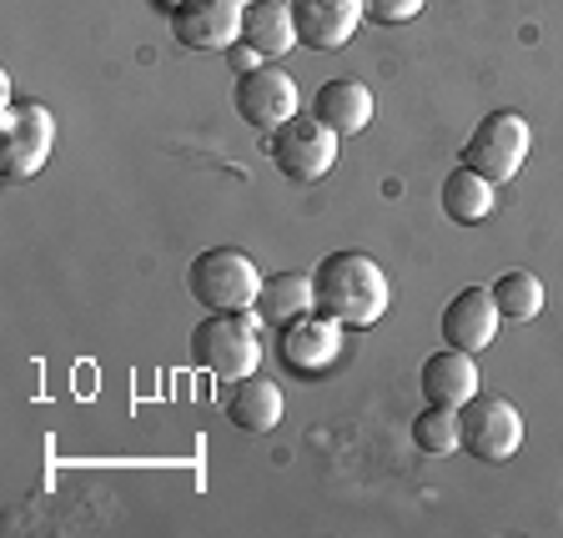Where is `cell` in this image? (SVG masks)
<instances>
[{
  "instance_id": "obj_15",
  "label": "cell",
  "mask_w": 563,
  "mask_h": 538,
  "mask_svg": "<svg viewBox=\"0 0 563 538\" xmlns=\"http://www.w3.org/2000/svg\"><path fill=\"white\" fill-rule=\"evenodd\" d=\"M282 387L272 383V377H257V373H246L232 383V393H227V418H232V428H242V433L262 438L272 433L282 422Z\"/></svg>"
},
{
  "instance_id": "obj_2",
  "label": "cell",
  "mask_w": 563,
  "mask_h": 538,
  "mask_svg": "<svg viewBox=\"0 0 563 538\" xmlns=\"http://www.w3.org/2000/svg\"><path fill=\"white\" fill-rule=\"evenodd\" d=\"M187 287L201 303V312H246V307H257L262 272L236 246H207L201 257H191Z\"/></svg>"
},
{
  "instance_id": "obj_7",
  "label": "cell",
  "mask_w": 563,
  "mask_h": 538,
  "mask_svg": "<svg viewBox=\"0 0 563 538\" xmlns=\"http://www.w3.org/2000/svg\"><path fill=\"white\" fill-rule=\"evenodd\" d=\"M267 152L287 182L312 187L338 166V131H328L317 117H292L287 127H277L267 136Z\"/></svg>"
},
{
  "instance_id": "obj_18",
  "label": "cell",
  "mask_w": 563,
  "mask_h": 538,
  "mask_svg": "<svg viewBox=\"0 0 563 538\" xmlns=\"http://www.w3.org/2000/svg\"><path fill=\"white\" fill-rule=\"evenodd\" d=\"M443 211L463 227H478L493 217V182L478 176L473 166H453L443 182Z\"/></svg>"
},
{
  "instance_id": "obj_13",
  "label": "cell",
  "mask_w": 563,
  "mask_h": 538,
  "mask_svg": "<svg viewBox=\"0 0 563 538\" xmlns=\"http://www.w3.org/2000/svg\"><path fill=\"white\" fill-rule=\"evenodd\" d=\"M312 117L328 131H338V136H357V131H367V121H373V91H367L357 76H332V81L317 86Z\"/></svg>"
},
{
  "instance_id": "obj_9",
  "label": "cell",
  "mask_w": 563,
  "mask_h": 538,
  "mask_svg": "<svg viewBox=\"0 0 563 538\" xmlns=\"http://www.w3.org/2000/svg\"><path fill=\"white\" fill-rule=\"evenodd\" d=\"M246 0H176L172 35L187 51H232L242 41Z\"/></svg>"
},
{
  "instance_id": "obj_11",
  "label": "cell",
  "mask_w": 563,
  "mask_h": 538,
  "mask_svg": "<svg viewBox=\"0 0 563 538\" xmlns=\"http://www.w3.org/2000/svg\"><path fill=\"white\" fill-rule=\"evenodd\" d=\"M287 6H292L297 46L312 51H342L367 15L363 0H287Z\"/></svg>"
},
{
  "instance_id": "obj_16",
  "label": "cell",
  "mask_w": 563,
  "mask_h": 538,
  "mask_svg": "<svg viewBox=\"0 0 563 538\" xmlns=\"http://www.w3.org/2000/svg\"><path fill=\"white\" fill-rule=\"evenodd\" d=\"M242 41L257 51L262 61H277L297 46V25H292V6L282 0H246L242 11Z\"/></svg>"
},
{
  "instance_id": "obj_19",
  "label": "cell",
  "mask_w": 563,
  "mask_h": 538,
  "mask_svg": "<svg viewBox=\"0 0 563 538\" xmlns=\"http://www.w3.org/2000/svg\"><path fill=\"white\" fill-rule=\"evenodd\" d=\"M488 293H493V303H498L504 322H533V317L543 312V282L533 277V272H504Z\"/></svg>"
},
{
  "instance_id": "obj_3",
  "label": "cell",
  "mask_w": 563,
  "mask_h": 538,
  "mask_svg": "<svg viewBox=\"0 0 563 538\" xmlns=\"http://www.w3.org/2000/svg\"><path fill=\"white\" fill-rule=\"evenodd\" d=\"M191 363H201L211 377H236L257 373L262 363V338L257 322H246V312H207L191 332Z\"/></svg>"
},
{
  "instance_id": "obj_14",
  "label": "cell",
  "mask_w": 563,
  "mask_h": 538,
  "mask_svg": "<svg viewBox=\"0 0 563 538\" xmlns=\"http://www.w3.org/2000/svg\"><path fill=\"white\" fill-rule=\"evenodd\" d=\"M422 398L428 403H443V408H463L468 398H478V363L473 352H457V348H443L422 363Z\"/></svg>"
},
{
  "instance_id": "obj_1",
  "label": "cell",
  "mask_w": 563,
  "mask_h": 538,
  "mask_svg": "<svg viewBox=\"0 0 563 538\" xmlns=\"http://www.w3.org/2000/svg\"><path fill=\"white\" fill-rule=\"evenodd\" d=\"M312 293L317 312L338 317L342 328H373V322H383L387 303H393L387 272L367 252H328L312 272Z\"/></svg>"
},
{
  "instance_id": "obj_4",
  "label": "cell",
  "mask_w": 563,
  "mask_h": 538,
  "mask_svg": "<svg viewBox=\"0 0 563 538\" xmlns=\"http://www.w3.org/2000/svg\"><path fill=\"white\" fill-rule=\"evenodd\" d=\"M528 152H533V131L518 111H488V117L473 127L468 146H463V166H473L478 176H488L493 187L498 182H514L523 172Z\"/></svg>"
},
{
  "instance_id": "obj_17",
  "label": "cell",
  "mask_w": 563,
  "mask_h": 538,
  "mask_svg": "<svg viewBox=\"0 0 563 538\" xmlns=\"http://www.w3.org/2000/svg\"><path fill=\"white\" fill-rule=\"evenodd\" d=\"M312 307H317L312 277H307V272H277V277H262V293H257V307H252V312H257L262 322L287 328L292 317L312 312Z\"/></svg>"
},
{
  "instance_id": "obj_21",
  "label": "cell",
  "mask_w": 563,
  "mask_h": 538,
  "mask_svg": "<svg viewBox=\"0 0 563 538\" xmlns=\"http://www.w3.org/2000/svg\"><path fill=\"white\" fill-rule=\"evenodd\" d=\"M363 6H367V21L377 25H408L412 15H422L428 0H363Z\"/></svg>"
},
{
  "instance_id": "obj_22",
  "label": "cell",
  "mask_w": 563,
  "mask_h": 538,
  "mask_svg": "<svg viewBox=\"0 0 563 538\" xmlns=\"http://www.w3.org/2000/svg\"><path fill=\"white\" fill-rule=\"evenodd\" d=\"M227 56H232L236 76H246V70H257V66H252V61H257V51L246 46V41H236V46H232V51H227Z\"/></svg>"
},
{
  "instance_id": "obj_20",
  "label": "cell",
  "mask_w": 563,
  "mask_h": 538,
  "mask_svg": "<svg viewBox=\"0 0 563 538\" xmlns=\"http://www.w3.org/2000/svg\"><path fill=\"white\" fill-rule=\"evenodd\" d=\"M412 443H418L422 453H453V448H463V433H457V408L428 403V408L412 418Z\"/></svg>"
},
{
  "instance_id": "obj_6",
  "label": "cell",
  "mask_w": 563,
  "mask_h": 538,
  "mask_svg": "<svg viewBox=\"0 0 563 538\" xmlns=\"http://www.w3.org/2000/svg\"><path fill=\"white\" fill-rule=\"evenodd\" d=\"M457 433L478 463H508V458L523 448V418L508 398L498 393H478L457 408Z\"/></svg>"
},
{
  "instance_id": "obj_12",
  "label": "cell",
  "mask_w": 563,
  "mask_h": 538,
  "mask_svg": "<svg viewBox=\"0 0 563 538\" xmlns=\"http://www.w3.org/2000/svg\"><path fill=\"white\" fill-rule=\"evenodd\" d=\"M498 303H493V293L488 287H463L457 297H448V307H443V342L448 348H457V352H473L478 358L483 348H488L493 338H498Z\"/></svg>"
},
{
  "instance_id": "obj_8",
  "label": "cell",
  "mask_w": 563,
  "mask_h": 538,
  "mask_svg": "<svg viewBox=\"0 0 563 538\" xmlns=\"http://www.w3.org/2000/svg\"><path fill=\"white\" fill-rule=\"evenodd\" d=\"M232 106L252 131L272 136L277 127H287V121L297 117L302 96H297V81L282 66H257V70H246V76H236Z\"/></svg>"
},
{
  "instance_id": "obj_5",
  "label": "cell",
  "mask_w": 563,
  "mask_h": 538,
  "mask_svg": "<svg viewBox=\"0 0 563 538\" xmlns=\"http://www.w3.org/2000/svg\"><path fill=\"white\" fill-rule=\"evenodd\" d=\"M56 146V117L41 101H11L5 106V131H0V176L25 182L51 162Z\"/></svg>"
},
{
  "instance_id": "obj_10",
  "label": "cell",
  "mask_w": 563,
  "mask_h": 538,
  "mask_svg": "<svg viewBox=\"0 0 563 538\" xmlns=\"http://www.w3.org/2000/svg\"><path fill=\"white\" fill-rule=\"evenodd\" d=\"M277 352H282V363L292 367V373H302V377L328 373V367L342 358V322L312 307V312L292 317V322L282 328Z\"/></svg>"
}]
</instances>
